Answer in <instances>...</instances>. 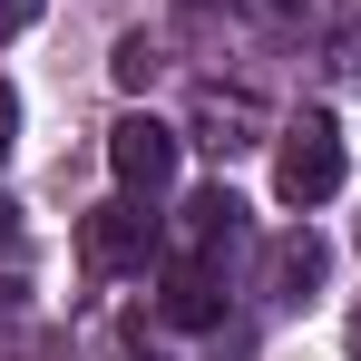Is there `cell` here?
I'll return each instance as SVG.
<instances>
[{
	"mask_svg": "<svg viewBox=\"0 0 361 361\" xmlns=\"http://www.w3.org/2000/svg\"><path fill=\"white\" fill-rule=\"evenodd\" d=\"M264 98H254V88H205V98H195V137H205V147H215V157H244V147H264Z\"/></svg>",
	"mask_w": 361,
	"mask_h": 361,
	"instance_id": "6",
	"label": "cell"
},
{
	"mask_svg": "<svg viewBox=\"0 0 361 361\" xmlns=\"http://www.w3.org/2000/svg\"><path fill=\"white\" fill-rule=\"evenodd\" d=\"M342 118L332 108H302V118L274 127V195L283 205H322V195H342Z\"/></svg>",
	"mask_w": 361,
	"mask_h": 361,
	"instance_id": "1",
	"label": "cell"
},
{
	"mask_svg": "<svg viewBox=\"0 0 361 361\" xmlns=\"http://www.w3.org/2000/svg\"><path fill=\"white\" fill-rule=\"evenodd\" d=\"M108 68H118V88H147V78L166 68V49H157L147 30H127V39H118V59H108Z\"/></svg>",
	"mask_w": 361,
	"mask_h": 361,
	"instance_id": "9",
	"label": "cell"
},
{
	"mask_svg": "<svg viewBox=\"0 0 361 361\" xmlns=\"http://www.w3.org/2000/svg\"><path fill=\"white\" fill-rule=\"evenodd\" d=\"M274 20L302 30V39H342V30L361 20V0H274Z\"/></svg>",
	"mask_w": 361,
	"mask_h": 361,
	"instance_id": "8",
	"label": "cell"
},
{
	"mask_svg": "<svg viewBox=\"0 0 361 361\" xmlns=\"http://www.w3.org/2000/svg\"><path fill=\"white\" fill-rule=\"evenodd\" d=\"M157 312H166L176 332H215V322H225V264H195V254H185L176 274H166V293H157Z\"/></svg>",
	"mask_w": 361,
	"mask_h": 361,
	"instance_id": "7",
	"label": "cell"
},
{
	"mask_svg": "<svg viewBox=\"0 0 361 361\" xmlns=\"http://www.w3.org/2000/svg\"><path fill=\"white\" fill-rule=\"evenodd\" d=\"M108 176H118V195H166L176 185V127L166 118H147V108H127L118 127H108Z\"/></svg>",
	"mask_w": 361,
	"mask_h": 361,
	"instance_id": "2",
	"label": "cell"
},
{
	"mask_svg": "<svg viewBox=\"0 0 361 361\" xmlns=\"http://www.w3.org/2000/svg\"><path fill=\"white\" fill-rule=\"evenodd\" d=\"M10 137H20V98H10V78H0V157H10Z\"/></svg>",
	"mask_w": 361,
	"mask_h": 361,
	"instance_id": "11",
	"label": "cell"
},
{
	"mask_svg": "<svg viewBox=\"0 0 361 361\" xmlns=\"http://www.w3.org/2000/svg\"><path fill=\"white\" fill-rule=\"evenodd\" d=\"M30 20H39V0H0V39H10V30H30Z\"/></svg>",
	"mask_w": 361,
	"mask_h": 361,
	"instance_id": "10",
	"label": "cell"
},
{
	"mask_svg": "<svg viewBox=\"0 0 361 361\" xmlns=\"http://www.w3.org/2000/svg\"><path fill=\"white\" fill-rule=\"evenodd\" d=\"M185 254H195V264H235L244 244H254V215H244V195L235 185H205V195H195V205H185Z\"/></svg>",
	"mask_w": 361,
	"mask_h": 361,
	"instance_id": "4",
	"label": "cell"
},
{
	"mask_svg": "<svg viewBox=\"0 0 361 361\" xmlns=\"http://www.w3.org/2000/svg\"><path fill=\"white\" fill-rule=\"evenodd\" d=\"M0 254H20V215L10 205H0Z\"/></svg>",
	"mask_w": 361,
	"mask_h": 361,
	"instance_id": "13",
	"label": "cell"
},
{
	"mask_svg": "<svg viewBox=\"0 0 361 361\" xmlns=\"http://www.w3.org/2000/svg\"><path fill=\"white\" fill-rule=\"evenodd\" d=\"M352 352H361V312H352Z\"/></svg>",
	"mask_w": 361,
	"mask_h": 361,
	"instance_id": "14",
	"label": "cell"
},
{
	"mask_svg": "<svg viewBox=\"0 0 361 361\" xmlns=\"http://www.w3.org/2000/svg\"><path fill=\"white\" fill-rule=\"evenodd\" d=\"M322 274H332V244L312 235V225H293V235L264 244V293H274V302H312Z\"/></svg>",
	"mask_w": 361,
	"mask_h": 361,
	"instance_id": "5",
	"label": "cell"
},
{
	"mask_svg": "<svg viewBox=\"0 0 361 361\" xmlns=\"http://www.w3.org/2000/svg\"><path fill=\"white\" fill-rule=\"evenodd\" d=\"M147 254H157L147 195H118V205H88V215H78V264H88V274H137Z\"/></svg>",
	"mask_w": 361,
	"mask_h": 361,
	"instance_id": "3",
	"label": "cell"
},
{
	"mask_svg": "<svg viewBox=\"0 0 361 361\" xmlns=\"http://www.w3.org/2000/svg\"><path fill=\"white\" fill-rule=\"evenodd\" d=\"M176 10L185 20H215V10H235V0H176Z\"/></svg>",
	"mask_w": 361,
	"mask_h": 361,
	"instance_id": "12",
	"label": "cell"
}]
</instances>
